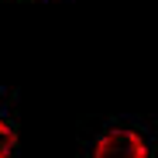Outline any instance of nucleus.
Returning a JSON list of instances; mask_svg holds the SVG:
<instances>
[{"label": "nucleus", "mask_w": 158, "mask_h": 158, "mask_svg": "<svg viewBox=\"0 0 158 158\" xmlns=\"http://www.w3.org/2000/svg\"><path fill=\"white\" fill-rule=\"evenodd\" d=\"M93 158H148V144L138 131L131 127H114L107 131L96 148H93Z\"/></svg>", "instance_id": "nucleus-1"}, {"label": "nucleus", "mask_w": 158, "mask_h": 158, "mask_svg": "<svg viewBox=\"0 0 158 158\" xmlns=\"http://www.w3.org/2000/svg\"><path fill=\"white\" fill-rule=\"evenodd\" d=\"M14 148H17V131H14L10 124L0 120V158H10Z\"/></svg>", "instance_id": "nucleus-2"}]
</instances>
